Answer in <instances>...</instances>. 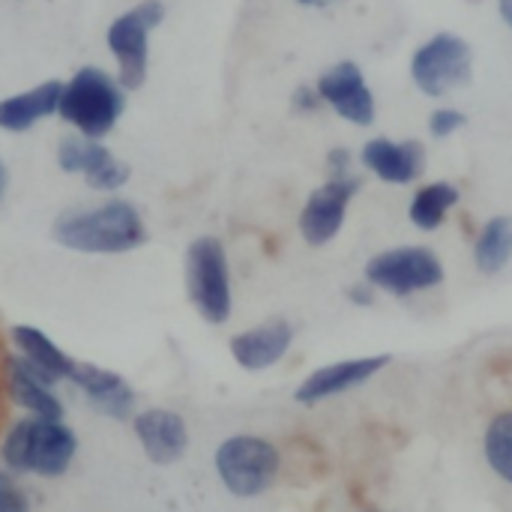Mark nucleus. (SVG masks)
<instances>
[{
	"instance_id": "412c9836",
	"label": "nucleus",
	"mask_w": 512,
	"mask_h": 512,
	"mask_svg": "<svg viewBox=\"0 0 512 512\" xmlns=\"http://www.w3.org/2000/svg\"><path fill=\"white\" fill-rule=\"evenodd\" d=\"M512 255V219L510 216H498L492 219L480 240H477V267L483 273H498Z\"/></svg>"
},
{
	"instance_id": "f257e3e1",
	"label": "nucleus",
	"mask_w": 512,
	"mask_h": 512,
	"mask_svg": "<svg viewBox=\"0 0 512 512\" xmlns=\"http://www.w3.org/2000/svg\"><path fill=\"white\" fill-rule=\"evenodd\" d=\"M57 246L78 255H126L147 243V225L126 198H108L96 207L66 210L54 219Z\"/></svg>"
},
{
	"instance_id": "cd10ccee",
	"label": "nucleus",
	"mask_w": 512,
	"mask_h": 512,
	"mask_svg": "<svg viewBox=\"0 0 512 512\" xmlns=\"http://www.w3.org/2000/svg\"><path fill=\"white\" fill-rule=\"evenodd\" d=\"M351 300L360 303V306H369V303H372V291L363 288V285H357V288H351Z\"/></svg>"
},
{
	"instance_id": "1a4fd4ad",
	"label": "nucleus",
	"mask_w": 512,
	"mask_h": 512,
	"mask_svg": "<svg viewBox=\"0 0 512 512\" xmlns=\"http://www.w3.org/2000/svg\"><path fill=\"white\" fill-rule=\"evenodd\" d=\"M3 393L6 399L21 408L27 417H45V420H63V402L57 396V384L51 375H45L42 369H36L33 363H27L18 354H6L3 357Z\"/></svg>"
},
{
	"instance_id": "dca6fc26",
	"label": "nucleus",
	"mask_w": 512,
	"mask_h": 512,
	"mask_svg": "<svg viewBox=\"0 0 512 512\" xmlns=\"http://www.w3.org/2000/svg\"><path fill=\"white\" fill-rule=\"evenodd\" d=\"M9 342H12L18 357H24L27 363H33L36 369H42L54 381H69L75 366H78L75 357H69L45 330H39L33 324H15L9 330Z\"/></svg>"
},
{
	"instance_id": "f3484780",
	"label": "nucleus",
	"mask_w": 512,
	"mask_h": 512,
	"mask_svg": "<svg viewBox=\"0 0 512 512\" xmlns=\"http://www.w3.org/2000/svg\"><path fill=\"white\" fill-rule=\"evenodd\" d=\"M63 81H45L24 93L0 99V129L6 132H27L48 114H57L60 108Z\"/></svg>"
},
{
	"instance_id": "c756f323",
	"label": "nucleus",
	"mask_w": 512,
	"mask_h": 512,
	"mask_svg": "<svg viewBox=\"0 0 512 512\" xmlns=\"http://www.w3.org/2000/svg\"><path fill=\"white\" fill-rule=\"evenodd\" d=\"M3 192H6V168L0 162V201H3Z\"/></svg>"
},
{
	"instance_id": "9b49d317",
	"label": "nucleus",
	"mask_w": 512,
	"mask_h": 512,
	"mask_svg": "<svg viewBox=\"0 0 512 512\" xmlns=\"http://www.w3.org/2000/svg\"><path fill=\"white\" fill-rule=\"evenodd\" d=\"M69 384L81 390L87 405L99 411L108 420H132L135 417V390L129 381L111 369L93 366V363H78Z\"/></svg>"
},
{
	"instance_id": "a211bd4d",
	"label": "nucleus",
	"mask_w": 512,
	"mask_h": 512,
	"mask_svg": "<svg viewBox=\"0 0 512 512\" xmlns=\"http://www.w3.org/2000/svg\"><path fill=\"white\" fill-rule=\"evenodd\" d=\"M363 162L387 183H411L423 171L426 153L417 141L393 144L387 138H375L363 147Z\"/></svg>"
},
{
	"instance_id": "9d476101",
	"label": "nucleus",
	"mask_w": 512,
	"mask_h": 512,
	"mask_svg": "<svg viewBox=\"0 0 512 512\" xmlns=\"http://www.w3.org/2000/svg\"><path fill=\"white\" fill-rule=\"evenodd\" d=\"M135 441L141 444L144 456L153 465H174L189 450V429L177 411L168 408H147L132 417Z\"/></svg>"
},
{
	"instance_id": "2eb2a0df",
	"label": "nucleus",
	"mask_w": 512,
	"mask_h": 512,
	"mask_svg": "<svg viewBox=\"0 0 512 512\" xmlns=\"http://www.w3.org/2000/svg\"><path fill=\"white\" fill-rule=\"evenodd\" d=\"M291 339H294L291 324L282 318H273V321H264L261 327L237 333L231 339V357L237 360V366L249 372L270 369L273 363L285 357V351L291 348Z\"/></svg>"
},
{
	"instance_id": "b1692460",
	"label": "nucleus",
	"mask_w": 512,
	"mask_h": 512,
	"mask_svg": "<svg viewBox=\"0 0 512 512\" xmlns=\"http://www.w3.org/2000/svg\"><path fill=\"white\" fill-rule=\"evenodd\" d=\"M87 141L84 135H66L60 144H57V165L60 171L66 174H81V165H84V153H87Z\"/></svg>"
},
{
	"instance_id": "423d86ee",
	"label": "nucleus",
	"mask_w": 512,
	"mask_h": 512,
	"mask_svg": "<svg viewBox=\"0 0 512 512\" xmlns=\"http://www.w3.org/2000/svg\"><path fill=\"white\" fill-rule=\"evenodd\" d=\"M165 18L159 0H141L129 12L117 15L105 33L111 54L117 57V81L123 90H138L147 78V39Z\"/></svg>"
},
{
	"instance_id": "ddd939ff",
	"label": "nucleus",
	"mask_w": 512,
	"mask_h": 512,
	"mask_svg": "<svg viewBox=\"0 0 512 512\" xmlns=\"http://www.w3.org/2000/svg\"><path fill=\"white\" fill-rule=\"evenodd\" d=\"M318 96L327 99L336 114L357 126H369L375 120V99L357 63H336L333 69H327L318 81Z\"/></svg>"
},
{
	"instance_id": "20e7f679",
	"label": "nucleus",
	"mask_w": 512,
	"mask_h": 512,
	"mask_svg": "<svg viewBox=\"0 0 512 512\" xmlns=\"http://www.w3.org/2000/svg\"><path fill=\"white\" fill-rule=\"evenodd\" d=\"M216 474L234 498L264 495L282 468L279 450L258 435H234L216 450Z\"/></svg>"
},
{
	"instance_id": "7c9ffc66",
	"label": "nucleus",
	"mask_w": 512,
	"mask_h": 512,
	"mask_svg": "<svg viewBox=\"0 0 512 512\" xmlns=\"http://www.w3.org/2000/svg\"><path fill=\"white\" fill-rule=\"evenodd\" d=\"M300 3H318V0H300Z\"/></svg>"
},
{
	"instance_id": "4be33fe9",
	"label": "nucleus",
	"mask_w": 512,
	"mask_h": 512,
	"mask_svg": "<svg viewBox=\"0 0 512 512\" xmlns=\"http://www.w3.org/2000/svg\"><path fill=\"white\" fill-rule=\"evenodd\" d=\"M483 453H486V462L489 468L512 486V411L498 414L489 429H486V438H483Z\"/></svg>"
},
{
	"instance_id": "f03ea898",
	"label": "nucleus",
	"mask_w": 512,
	"mask_h": 512,
	"mask_svg": "<svg viewBox=\"0 0 512 512\" xmlns=\"http://www.w3.org/2000/svg\"><path fill=\"white\" fill-rule=\"evenodd\" d=\"M78 456V435L63 420L18 417L0 438V465L15 477H63Z\"/></svg>"
},
{
	"instance_id": "39448f33",
	"label": "nucleus",
	"mask_w": 512,
	"mask_h": 512,
	"mask_svg": "<svg viewBox=\"0 0 512 512\" xmlns=\"http://www.w3.org/2000/svg\"><path fill=\"white\" fill-rule=\"evenodd\" d=\"M186 294L207 324L231 318V270L222 240L198 237L186 249Z\"/></svg>"
},
{
	"instance_id": "bb28decb",
	"label": "nucleus",
	"mask_w": 512,
	"mask_h": 512,
	"mask_svg": "<svg viewBox=\"0 0 512 512\" xmlns=\"http://www.w3.org/2000/svg\"><path fill=\"white\" fill-rule=\"evenodd\" d=\"M318 102H321L318 90L300 87V90L294 93V108H297V111H315V108H318Z\"/></svg>"
},
{
	"instance_id": "6ab92c4d",
	"label": "nucleus",
	"mask_w": 512,
	"mask_h": 512,
	"mask_svg": "<svg viewBox=\"0 0 512 512\" xmlns=\"http://www.w3.org/2000/svg\"><path fill=\"white\" fill-rule=\"evenodd\" d=\"M81 177L93 192H117L129 183L132 168L117 159L105 144L99 141H87V153H84V165H81Z\"/></svg>"
},
{
	"instance_id": "0eeeda50",
	"label": "nucleus",
	"mask_w": 512,
	"mask_h": 512,
	"mask_svg": "<svg viewBox=\"0 0 512 512\" xmlns=\"http://www.w3.org/2000/svg\"><path fill=\"white\" fill-rule=\"evenodd\" d=\"M411 75L426 96H444L471 78V45L453 33H438L417 48Z\"/></svg>"
},
{
	"instance_id": "7ed1b4c3",
	"label": "nucleus",
	"mask_w": 512,
	"mask_h": 512,
	"mask_svg": "<svg viewBox=\"0 0 512 512\" xmlns=\"http://www.w3.org/2000/svg\"><path fill=\"white\" fill-rule=\"evenodd\" d=\"M123 108L126 90L120 87V81L99 66H84L63 84L57 114L69 126H75L78 135L99 141L117 126Z\"/></svg>"
},
{
	"instance_id": "c85d7f7f",
	"label": "nucleus",
	"mask_w": 512,
	"mask_h": 512,
	"mask_svg": "<svg viewBox=\"0 0 512 512\" xmlns=\"http://www.w3.org/2000/svg\"><path fill=\"white\" fill-rule=\"evenodd\" d=\"M501 15H504V21L512 27V0H501Z\"/></svg>"
},
{
	"instance_id": "aec40b11",
	"label": "nucleus",
	"mask_w": 512,
	"mask_h": 512,
	"mask_svg": "<svg viewBox=\"0 0 512 512\" xmlns=\"http://www.w3.org/2000/svg\"><path fill=\"white\" fill-rule=\"evenodd\" d=\"M459 201V189L453 183H432L423 186L414 201H411V222L423 231H435L444 219L447 210Z\"/></svg>"
},
{
	"instance_id": "5701e85b",
	"label": "nucleus",
	"mask_w": 512,
	"mask_h": 512,
	"mask_svg": "<svg viewBox=\"0 0 512 512\" xmlns=\"http://www.w3.org/2000/svg\"><path fill=\"white\" fill-rule=\"evenodd\" d=\"M0 512H33L27 489L6 468H0Z\"/></svg>"
},
{
	"instance_id": "393cba45",
	"label": "nucleus",
	"mask_w": 512,
	"mask_h": 512,
	"mask_svg": "<svg viewBox=\"0 0 512 512\" xmlns=\"http://www.w3.org/2000/svg\"><path fill=\"white\" fill-rule=\"evenodd\" d=\"M462 126H465V114H459V111H453V108H441V111H435L432 120H429V129H432L435 138H447V135H453V132L462 129Z\"/></svg>"
},
{
	"instance_id": "4468645a",
	"label": "nucleus",
	"mask_w": 512,
	"mask_h": 512,
	"mask_svg": "<svg viewBox=\"0 0 512 512\" xmlns=\"http://www.w3.org/2000/svg\"><path fill=\"white\" fill-rule=\"evenodd\" d=\"M390 363L387 354L381 357H363V360H345V363H333L324 366L318 372H312L300 387H297V402L300 405H315L321 399H330L336 393L354 390L360 384H366L375 372H381Z\"/></svg>"
},
{
	"instance_id": "6e6552de",
	"label": "nucleus",
	"mask_w": 512,
	"mask_h": 512,
	"mask_svg": "<svg viewBox=\"0 0 512 512\" xmlns=\"http://www.w3.org/2000/svg\"><path fill=\"white\" fill-rule=\"evenodd\" d=\"M366 279L390 294H414L444 279L441 261L429 249H393L366 264Z\"/></svg>"
},
{
	"instance_id": "f8f14e48",
	"label": "nucleus",
	"mask_w": 512,
	"mask_h": 512,
	"mask_svg": "<svg viewBox=\"0 0 512 512\" xmlns=\"http://www.w3.org/2000/svg\"><path fill=\"white\" fill-rule=\"evenodd\" d=\"M357 189H360V180L345 177V180H330L312 192V198L306 201L303 216H300V231H303L306 243L324 246L327 240H333L339 234V228L345 222L348 201L354 198Z\"/></svg>"
},
{
	"instance_id": "a878e982",
	"label": "nucleus",
	"mask_w": 512,
	"mask_h": 512,
	"mask_svg": "<svg viewBox=\"0 0 512 512\" xmlns=\"http://www.w3.org/2000/svg\"><path fill=\"white\" fill-rule=\"evenodd\" d=\"M327 165H330L333 180H345L348 177V165H351V153L348 150H333L327 156Z\"/></svg>"
}]
</instances>
